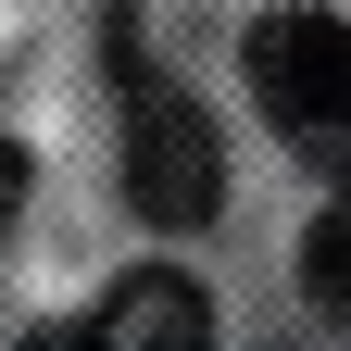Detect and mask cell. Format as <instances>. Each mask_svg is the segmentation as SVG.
<instances>
[{"mask_svg":"<svg viewBox=\"0 0 351 351\" xmlns=\"http://www.w3.org/2000/svg\"><path fill=\"white\" fill-rule=\"evenodd\" d=\"M125 201H138L151 226H201V213L226 201V138H213V113L189 88H163L151 63L125 75Z\"/></svg>","mask_w":351,"mask_h":351,"instance_id":"obj_1","label":"cell"},{"mask_svg":"<svg viewBox=\"0 0 351 351\" xmlns=\"http://www.w3.org/2000/svg\"><path fill=\"white\" fill-rule=\"evenodd\" d=\"M251 101L289 138H351V13H263L251 25Z\"/></svg>","mask_w":351,"mask_h":351,"instance_id":"obj_2","label":"cell"},{"mask_svg":"<svg viewBox=\"0 0 351 351\" xmlns=\"http://www.w3.org/2000/svg\"><path fill=\"white\" fill-rule=\"evenodd\" d=\"M75 351H213V301L176 276V263H138V276L75 326Z\"/></svg>","mask_w":351,"mask_h":351,"instance_id":"obj_3","label":"cell"},{"mask_svg":"<svg viewBox=\"0 0 351 351\" xmlns=\"http://www.w3.org/2000/svg\"><path fill=\"white\" fill-rule=\"evenodd\" d=\"M301 289H314L326 314L351 326V201H326V213H314V239H301Z\"/></svg>","mask_w":351,"mask_h":351,"instance_id":"obj_4","label":"cell"},{"mask_svg":"<svg viewBox=\"0 0 351 351\" xmlns=\"http://www.w3.org/2000/svg\"><path fill=\"white\" fill-rule=\"evenodd\" d=\"M13 213H25V151L0 138V239H13Z\"/></svg>","mask_w":351,"mask_h":351,"instance_id":"obj_5","label":"cell"}]
</instances>
